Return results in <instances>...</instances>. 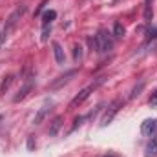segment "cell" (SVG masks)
I'll return each mask as SVG.
<instances>
[{
	"mask_svg": "<svg viewBox=\"0 0 157 157\" xmlns=\"http://www.w3.org/2000/svg\"><path fill=\"white\" fill-rule=\"evenodd\" d=\"M113 35H115L117 39H122V37L126 35V29H124V26H122L121 22H115V26H113Z\"/></svg>",
	"mask_w": 157,
	"mask_h": 157,
	"instance_id": "15",
	"label": "cell"
},
{
	"mask_svg": "<svg viewBox=\"0 0 157 157\" xmlns=\"http://www.w3.org/2000/svg\"><path fill=\"white\" fill-rule=\"evenodd\" d=\"M152 2H154V0H144V20H146V22H150V20H152V17H154Z\"/></svg>",
	"mask_w": 157,
	"mask_h": 157,
	"instance_id": "13",
	"label": "cell"
},
{
	"mask_svg": "<svg viewBox=\"0 0 157 157\" xmlns=\"http://www.w3.org/2000/svg\"><path fill=\"white\" fill-rule=\"evenodd\" d=\"M75 75H77V70H71V71H68L66 75H62V77H59V78H57L55 82H51V88L55 90V88H59V86L66 84V82H68L70 78H71V77H75Z\"/></svg>",
	"mask_w": 157,
	"mask_h": 157,
	"instance_id": "11",
	"label": "cell"
},
{
	"mask_svg": "<svg viewBox=\"0 0 157 157\" xmlns=\"http://www.w3.org/2000/svg\"><path fill=\"white\" fill-rule=\"evenodd\" d=\"M24 13H26V6H20V7H17V9L9 15V18L6 20V26H4V33H6V35H7V33L17 26V22L22 18V15H24Z\"/></svg>",
	"mask_w": 157,
	"mask_h": 157,
	"instance_id": "2",
	"label": "cell"
},
{
	"mask_svg": "<svg viewBox=\"0 0 157 157\" xmlns=\"http://www.w3.org/2000/svg\"><path fill=\"white\" fill-rule=\"evenodd\" d=\"M62 121H64L62 115H57V117L53 119V122H51V126H49V137H55V135L59 133V130L62 128Z\"/></svg>",
	"mask_w": 157,
	"mask_h": 157,
	"instance_id": "10",
	"label": "cell"
},
{
	"mask_svg": "<svg viewBox=\"0 0 157 157\" xmlns=\"http://www.w3.org/2000/svg\"><path fill=\"white\" fill-rule=\"evenodd\" d=\"M143 90H144V82H141L139 86H135V88L132 90V93H130V97H132V99H135V97H137V95H139V93H141Z\"/></svg>",
	"mask_w": 157,
	"mask_h": 157,
	"instance_id": "17",
	"label": "cell"
},
{
	"mask_svg": "<svg viewBox=\"0 0 157 157\" xmlns=\"http://www.w3.org/2000/svg\"><path fill=\"white\" fill-rule=\"evenodd\" d=\"M51 46H53V53H55V60H57V64H64V49H62V46L57 42V40H53L51 42Z\"/></svg>",
	"mask_w": 157,
	"mask_h": 157,
	"instance_id": "7",
	"label": "cell"
},
{
	"mask_svg": "<svg viewBox=\"0 0 157 157\" xmlns=\"http://www.w3.org/2000/svg\"><path fill=\"white\" fill-rule=\"evenodd\" d=\"M84 119H86V117H82V115H80V117H75V124L71 126V132H73L77 126H80V124H82V121H84Z\"/></svg>",
	"mask_w": 157,
	"mask_h": 157,
	"instance_id": "19",
	"label": "cell"
},
{
	"mask_svg": "<svg viewBox=\"0 0 157 157\" xmlns=\"http://www.w3.org/2000/svg\"><path fill=\"white\" fill-rule=\"evenodd\" d=\"M31 88H33V80H28V82H26V84H24V86H22V88L18 90V93L15 95V99H13V101H15V102L22 101V99H24V97H26V95H28V93L31 91Z\"/></svg>",
	"mask_w": 157,
	"mask_h": 157,
	"instance_id": "9",
	"label": "cell"
},
{
	"mask_svg": "<svg viewBox=\"0 0 157 157\" xmlns=\"http://www.w3.org/2000/svg\"><path fill=\"white\" fill-rule=\"evenodd\" d=\"M13 80H15V75H7V77L4 78L2 84H0V93H6L9 90V86L13 84Z\"/></svg>",
	"mask_w": 157,
	"mask_h": 157,
	"instance_id": "14",
	"label": "cell"
},
{
	"mask_svg": "<svg viewBox=\"0 0 157 157\" xmlns=\"http://www.w3.org/2000/svg\"><path fill=\"white\" fill-rule=\"evenodd\" d=\"M157 130V121L155 119H146L143 124H141V133L146 135V137H152V133Z\"/></svg>",
	"mask_w": 157,
	"mask_h": 157,
	"instance_id": "4",
	"label": "cell"
},
{
	"mask_svg": "<svg viewBox=\"0 0 157 157\" xmlns=\"http://www.w3.org/2000/svg\"><path fill=\"white\" fill-rule=\"evenodd\" d=\"M91 44L95 46V49L99 53H106V51H110L113 48V40L110 39V35H108L106 29H99L97 35H95V39L91 40Z\"/></svg>",
	"mask_w": 157,
	"mask_h": 157,
	"instance_id": "1",
	"label": "cell"
},
{
	"mask_svg": "<svg viewBox=\"0 0 157 157\" xmlns=\"http://www.w3.org/2000/svg\"><path fill=\"white\" fill-rule=\"evenodd\" d=\"M150 104H152V106H157V91L152 95V99H150Z\"/></svg>",
	"mask_w": 157,
	"mask_h": 157,
	"instance_id": "21",
	"label": "cell"
},
{
	"mask_svg": "<svg viewBox=\"0 0 157 157\" xmlns=\"http://www.w3.org/2000/svg\"><path fill=\"white\" fill-rule=\"evenodd\" d=\"M104 157H115V155H104Z\"/></svg>",
	"mask_w": 157,
	"mask_h": 157,
	"instance_id": "24",
	"label": "cell"
},
{
	"mask_svg": "<svg viewBox=\"0 0 157 157\" xmlns=\"http://www.w3.org/2000/svg\"><path fill=\"white\" fill-rule=\"evenodd\" d=\"M121 106H122V101H121V99L113 101V102L108 106V110H106V113L102 115V119H101V126H108V124L113 121V117L117 115V112H119Z\"/></svg>",
	"mask_w": 157,
	"mask_h": 157,
	"instance_id": "3",
	"label": "cell"
},
{
	"mask_svg": "<svg viewBox=\"0 0 157 157\" xmlns=\"http://www.w3.org/2000/svg\"><path fill=\"white\" fill-rule=\"evenodd\" d=\"M73 59H75V62H78L82 59V46L75 44V48H73Z\"/></svg>",
	"mask_w": 157,
	"mask_h": 157,
	"instance_id": "16",
	"label": "cell"
},
{
	"mask_svg": "<svg viewBox=\"0 0 157 157\" xmlns=\"http://www.w3.org/2000/svg\"><path fill=\"white\" fill-rule=\"evenodd\" d=\"M51 106H53V102H51V101H46V102L42 104V108H40L39 112H37V115H35V121H33V122H35V124H40V122L44 121V117L49 113Z\"/></svg>",
	"mask_w": 157,
	"mask_h": 157,
	"instance_id": "6",
	"label": "cell"
},
{
	"mask_svg": "<svg viewBox=\"0 0 157 157\" xmlns=\"http://www.w3.org/2000/svg\"><path fill=\"white\" fill-rule=\"evenodd\" d=\"M4 40H6V33L2 31V33H0V46H2V42H4Z\"/></svg>",
	"mask_w": 157,
	"mask_h": 157,
	"instance_id": "23",
	"label": "cell"
},
{
	"mask_svg": "<svg viewBox=\"0 0 157 157\" xmlns=\"http://www.w3.org/2000/svg\"><path fill=\"white\" fill-rule=\"evenodd\" d=\"M91 90H93V86H88V88H84V90H82V91L77 95V97H75V99L70 102V108H75V106H78V104H82V102H84V101L90 97V91H91Z\"/></svg>",
	"mask_w": 157,
	"mask_h": 157,
	"instance_id": "5",
	"label": "cell"
},
{
	"mask_svg": "<svg viewBox=\"0 0 157 157\" xmlns=\"http://www.w3.org/2000/svg\"><path fill=\"white\" fill-rule=\"evenodd\" d=\"M55 18H57V11H55V9H49V11H46V13L42 15V26H46V24H51Z\"/></svg>",
	"mask_w": 157,
	"mask_h": 157,
	"instance_id": "12",
	"label": "cell"
},
{
	"mask_svg": "<svg viewBox=\"0 0 157 157\" xmlns=\"http://www.w3.org/2000/svg\"><path fill=\"white\" fill-rule=\"evenodd\" d=\"M154 39H157V29L148 31V37H146V40H154Z\"/></svg>",
	"mask_w": 157,
	"mask_h": 157,
	"instance_id": "20",
	"label": "cell"
},
{
	"mask_svg": "<svg viewBox=\"0 0 157 157\" xmlns=\"http://www.w3.org/2000/svg\"><path fill=\"white\" fill-rule=\"evenodd\" d=\"M51 33V24L42 26V40H48V35Z\"/></svg>",
	"mask_w": 157,
	"mask_h": 157,
	"instance_id": "18",
	"label": "cell"
},
{
	"mask_svg": "<svg viewBox=\"0 0 157 157\" xmlns=\"http://www.w3.org/2000/svg\"><path fill=\"white\" fill-rule=\"evenodd\" d=\"M28 148L33 150V135H29V139H28Z\"/></svg>",
	"mask_w": 157,
	"mask_h": 157,
	"instance_id": "22",
	"label": "cell"
},
{
	"mask_svg": "<svg viewBox=\"0 0 157 157\" xmlns=\"http://www.w3.org/2000/svg\"><path fill=\"white\" fill-rule=\"evenodd\" d=\"M146 157H157V130L152 135L150 143L146 144Z\"/></svg>",
	"mask_w": 157,
	"mask_h": 157,
	"instance_id": "8",
	"label": "cell"
}]
</instances>
